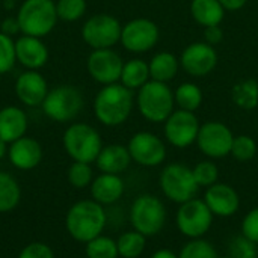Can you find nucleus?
Segmentation results:
<instances>
[{
	"mask_svg": "<svg viewBox=\"0 0 258 258\" xmlns=\"http://www.w3.org/2000/svg\"><path fill=\"white\" fill-rule=\"evenodd\" d=\"M107 222L106 212L97 201H80L76 203L67 213L65 225L73 239L79 242H91L101 236Z\"/></svg>",
	"mask_w": 258,
	"mask_h": 258,
	"instance_id": "2",
	"label": "nucleus"
},
{
	"mask_svg": "<svg viewBox=\"0 0 258 258\" xmlns=\"http://www.w3.org/2000/svg\"><path fill=\"white\" fill-rule=\"evenodd\" d=\"M18 32H21V30H20V24H18L17 18H6V20H3V23H2V33H5L8 36H12V35H15Z\"/></svg>",
	"mask_w": 258,
	"mask_h": 258,
	"instance_id": "42",
	"label": "nucleus"
},
{
	"mask_svg": "<svg viewBox=\"0 0 258 258\" xmlns=\"http://www.w3.org/2000/svg\"><path fill=\"white\" fill-rule=\"evenodd\" d=\"M18 258H54L51 249L41 242H35L27 245L26 248H23V251L20 252Z\"/></svg>",
	"mask_w": 258,
	"mask_h": 258,
	"instance_id": "40",
	"label": "nucleus"
},
{
	"mask_svg": "<svg viewBox=\"0 0 258 258\" xmlns=\"http://www.w3.org/2000/svg\"><path fill=\"white\" fill-rule=\"evenodd\" d=\"M216 248L206 239H190L178 252V258H218Z\"/></svg>",
	"mask_w": 258,
	"mask_h": 258,
	"instance_id": "32",
	"label": "nucleus"
},
{
	"mask_svg": "<svg viewBox=\"0 0 258 258\" xmlns=\"http://www.w3.org/2000/svg\"><path fill=\"white\" fill-rule=\"evenodd\" d=\"M41 106L50 119L68 122L80 113L83 107V97L77 88L65 85L48 91Z\"/></svg>",
	"mask_w": 258,
	"mask_h": 258,
	"instance_id": "9",
	"label": "nucleus"
},
{
	"mask_svg": "<svg viewBox=\"0 0 258 258\" xmlns=\"http://www.w3.org/2000/svg\"><path fill=\"white\" fill-rule=\"evenodd\" d=\"M6 153H8V147H6V142L0 139V159H3Z\"/></svg>",
	"mask_w": 258,
	"mask_h": 258,
	"instance_id": "45",
	"label": "nucleus"
},
{
	"mask_svg": "<svg viewBox=\"0 0 258 258\" xmlns=\"http://www.w3.org/2000/svg\"><path fill=\"white\" fill-rule=\"evenodd\" d=\"M218 258H233V257H230V255H224V257H218Z\"/></svg>",
	"mask_w": 258,
	"mask_h": 258,
	"instance_id": "46",
	"label": "nucleus"
},
{
	"mask_svg": "<svg viewBox=\"0 0 258 258\" xmlns=\"http://www.w3.org/2000/svg\"><path fill=\"white\" fill-rule=\"evenodd\" d=\"M130 222L138 233L145 237H154L166 224V207L156 195H139L132 204Z\"/></svg>",
	"mask_w": 258,
	"mask_h": 258,
	"instance_id": "6",
	"label": "nucleus"
},
{
	"mask_svg": "<svg viewBox=\"0 0 258 258\" xmlns=\"http://www.w3.org/2000/svg\"><path fill=\"white\" fill-rule=\"evenodd\" d=\"M119 257L122 258H138L142 255L147 246V237L136 230L122 233L116 240Z\"/></svg>",
	"mask_w": 258,
	"mask_h": 258,
	"instance_id": "30",
	"label": "nucleus"
},
{
	"mask_svg": "<svg viewBox=\"0 0 258 258\" xmlns=\"http://www.w3.org/2000/svg\"><path fill=\"white\" fill-rule=\"evenodd\" d=\"M192 171H194V177H195L200 187H210L212 184L218 183L219 169H218L216 163L212 159L198 162L192 168Z\"/></svg>",
	"mask_w": 258,
	"mask_h": 258,
	"instance_id": "34",
	"label": "nucleus"
},
{
	"mask_svg": "<svg viewBox=\"0 0 258 258\" xmlns=\"http://www.w3.org/2000/svg\"><path fill=\"white\" fill-rule=\"evenodd\" d=\"M86 255L88 258H118L116 242L106 236H98L86 243Z\"/></svg>",
	"mask_w": 258,
	"mask_h": 258,
	"instance_id": "31",
	"label": "nucleus"
},
{
	"mask_svg": "<svg viewBox=\"0 0 258 258\" xmlns=\"http://www.w3.org/2000/svg\"><path fill=\"white\" fill-rule=\"evenodd\" d=\"M219 3L227 12H237L246 6L248 0H219Z\"/></svg>",
	"mask_w": 258,
	"mask_h": 258,
	"instance_id": "43",
	"label": "nucleus"
},
{
	"mask_svg": "<svg viewBox=\"0 0 258 258\" xmlns=\"http://www.w3.org/2000/svg\"><path fill=\"white\" fill-rule=\"evenodd\" d=\"M15 42L11 36L0 32V74H6L15 65Z\"/></svg>",
	"mask_w": 258,
	"mask_h": 258,
	"instance_id": "38",
	"label": "nucleus"
},
{
	"mask_svg": "<svg viewBox=\"0 0 258 258\" xmlns=\"http://www.w3.org/2000/svg\"><path fill=\"white\" fill-rule=\"evenodd\" d=\"M63 147L74 162L92 163L97 160L103 148V141L100 133L92 125L76 122L65 130Z\"/></svg>",
	"mask_w": 258,
	"mask_h": 258,
	"instance_id": "7",
	"label": "nucleus"
},
{
	"mask_svg": "<svg viewBox=\"0 0 258 258\" xmlns=\"http://www.w3.org/2000/svg\"><path fill=\"white\" fill-rule=\"evenodd\" d=\"M201 122L195 112L175 109L163 122V135L169 145L175 148H189L197 142Z\"/></svg>",
	"mask_w": 258,
	"mask_h": 258,
	"instance_id": "13",
	"label": "nucleus"
},
{
	"mask_svg": "<svg viewBox=\"0 0 258 258\" xmlns=\"http://www.w3.org/2000/svg\"><path fill=\"white\" fill-rule=\"evenodd\" d=\"M258 151V145L255 139L249 135H239L234 136L231 154L239 162H249L255 157Z\"/></svg>",
	"mask_w": 258,
	"mask_h": 258,
	"instance_id": "33",
	"label": "nucleus"
},
{
	"mask_svg": "<svg viewBox=\"0 0 258 258\" xmlns=\"http://www.w3.org/2000/svg\"><path fill=\"white\" fill-rule=\"evenodd\" d=\"M190 15L203 27L219 26L225 18V9L219 0H190Z\"/></svg>",
	"mask_w": 258,
	"mask_h": 258,
	"instance_id": "25",
	"label": "nucleus"
},
{
	"mask_svg": "<svg viewBox=\"0 0 258 258\" xmlns=\"http://www.w3.org/2000/svg\"><path fill=\"white\" fill-rule=\"evenodd\" d=\"M95 163H97V168L103 174L119 175L130 166L132 156H130L127 147L119 145V144H110V145L101 148Z\"/></svg>",
	"mask_w": 258,
	"mask_h": 258,
	"instance_id": "22",
	"label": "nucleus"
},
{
	"mask_svg": "<svg viewBox=\"0 0 258 258\" xmlns=\"http://www.w3.org/2000/svg\"><path fill=\"white\" fill-rule=\"evenodd\" d=\"M17 60L29 70H38L48 60V48L41 38L24 35L15 41Z\"/></svg>",
	"mask_w": 258,
	"mask_h": 258,
	"instance_id": "19",
	"label": "nucleus"
},
{
	"mask_svg": "<svg viewBox=\"0 0 258 258\" xmlns=\"http://www.w3.org/2000/svg\"><path fill=\"white\" fill-rule=\"evenodd\" d=\"M242 234L258 245V207L245 215L242 221Z\"/></svg>",
	"mask_w": 258,
	"mask_h": 258,
	"instance_id": "39",
	"label": "nucleus"
},
{
	"mask_svg": "<svg viewBox=\"0 0 258 258\" xmlns=\"http://www.w3.org/2000/svg\"><path fill=\"white\" fill-rule=\"evenodd\" d=\"M234 141V133L222 121H207L201 124L197 147L209 159H224L231 154V147Z\"/></svg>",
	"mask_w": 258,
	"mask_h": 258,
	"instance_id": "11",
	"label": "nucleus"
},
{
	"mask_svg": "<svg viewBox=\"0 0 258 258\" xmlns=\"http://www.w3.org/2000/svg\"><path fill=\"white\" fill-rule=\"evenodd\" d=\"M150 258H178V255L175 252L169 251V249H159Z\"/></svg>",
	"mask_w": 258,
	"mask_h": 258,
	"instance_id": "44",
	"label": "nucleus"
},
{
	"mask_svg": "<svg viewBox=\"0 0 258 258\" xmlns=\"http://www.w3.org/2000/svg\"><path fill=\"white\" fill-rule=\"evenodd\" d=\"M122 24L116 17L109 14H97L85 21L82 27V38L94 50L112 48L119 42Z\"/></svg>",
	"mask_w": 258,
	"mask_h": 258,
	"instance_id": "12",
	"label": "nucleus"
},
{
	"mask_svg": "<svg viewBox=\"0 0 258 258\" xmlns=\"http://www.w3.org/2000/svg\"><path fill=\"white\" fill-rule=\"evenodd\" d=\"M159 186L162 194L175 204H183L197 198L200 190L192 168L178 162L169 163L162 169L159 175Z\"/></svg>",
	"mask_w": 258,
	"mask_h": 258,
	"instance_id": "5",
	"label": "nucleus"
},
{
	"mask_svg": "<svg viewBox=\"0 0 258 258\" xmlns=\"http://www.w3.org/2000/svg\"><path fill=\"white\" fill-rule=\"evenodd\" d=\"M133 106V91L118 82L106 85L98 91L94 100V113L103 125L116 127L130 118Z\"/></svg>",
	"mask_w": 258,
	"mask_h": 258,
	"instance_id": "1",
	"label": "nucleus"
},
{
	"mask_svg": "<svg viewBox=\"0 0 258 258\" xmlns=\"http://www.w3.org/2000/svg\"><path fill=\"white\" fill-rule=\"evenodd\" d=\"M86 67L89 76L95 82L106 86L119 82L124 60L112 48H98V50H92V53L88 57Z\"/></svg>",
	"mask_w": 258,
	"mask_h": 258,
	"instance_id": "16",
	"label": "nucleus"
},
{
	"mask_svg": "<svg viewBox=\"0 0 258 258\" xmlns=\"http://www.w3.org/2000/svg\"><path fill=\"white\" fill-rule=\"evenodd\" d=\"M213 218L215 216L204 200L194 198L180 204L175 215V224L178 231L187 239H201L212 228Z\"/></svg>",
	"mask_w": 258,
	"mask_h": 258,
	"instance_id": "8",
	"label": "nucleus"
},
{
	"mask_svg": "<svg viewBox=\"0 0 258 258\" xmlns=\"http://www.w3.org/2000/svg\"><path fill=\"white\" fill-rule=\"evenodd\" d=\"M174 100L177 109L197 112L204 101V92L197 83L183 82L174 89Z\"/></svg>",
	"mask_w": 258,
	"mask_h": 258,
	"instance_id": "28",
	"label": "nucleus"
},
{
	"mask_svg": "<svg viewBox=\"0 0 258 258\" xmlns=\"http://www.w3.org/2000/svg\"><path fill=\"white\" fill-rule=\"evenodd\" d=\"M124 181L116 174H103L98 175L91 183V195L94 201L101 206H109L116 203L124 194Z\"/></svg>",
	"mask_w": 258,
	"mask_h": 258,
	"instance_id": "21",
	"label": "nucleus"
},
{
	"mask_svg": "<svg viewBox=\"0 0 258 258\" xmlns=\"http://www.w3.org/2000/svg\"><path fill=\"white\" fill-rule=\"evenodd\" d=\"M228 255L233 258H258V245L240 233L230 240Z\"/></svg>",
	"mask_w": 258,
	"mask_h": 258,
	"instance_id": "35",
	"label": "nucleus"
},
{
	"mask_svg": "<svg viewBox=\"0 0 258 258\" xmlns=\"http://www.w3.org/2000/svg\"><path fill=\"white\" fill-rule=\"evenodd\" d=\"M159 39L160 29L157 23L150 18L139 17L122 24L119 42L127 51L142 54L153 50L157 45Z\"/></svg>",
	"mask_w": 258,
	"mask_h": 258,
	"instance_id": "10",
	"label": "nucleus"
},
{
	"mask_svg": "<svg viewBox=\"0 0 258 258\" xmlns=\"http://www.w3.org/2000/svg\"><path fill=\"white\" fill-rule=\"evenodd\" d=\"M6 2H15V0H6Z\"/></svg>",
	"mask_w": 258,
	"mask_h": 258,
	"instance_id": "47",
	"label": "nucleus"
},
{
	"mask_svg": "<svg viewBox=\"0 0 258 258\" xmlns=\"http://www.w3.org/2000/svg\"><path fill=\"white\" fill-rule=\"evenodd\" d=\"M15 94L26 106H39L48 94L47 80L36 70H29L18 76L15 82Z\"/></svg>",
	"mask_w": 258,
	"mask_h": 258,
	"instance_id": "18",
	"label": "nucleus"
},
{
	"mask_svg": "<svg viewBox=\"0 0 258 258\" xmlns=\"http://www.w3.org/2000/svg\"><path fill=\"white\" fill-rule=\"evenodd\" d=\"M92 168L89 163L74 162L68 169V181L76 189H83L92 183Z\"/></svg>",
	"mask_w": 258,
	"mask_h": 258,
	"instance_id": "37",
	"label": "nucleus"
},
{
	"mask_svg": "<svg viewBox=\"0 0 258 258\" xmlns=\"http://www.w3.org/2000/svg\"><path fill=\"white\" fill-rule=\"evenodd\" d=\"M0 2H2V0H0Z\"/></svg>",
	"mask_w": 258,
	"mask_h": 258,
	"instance_id": "48",
	"label": "nucleus"
},
{
	"mask_svg": "<svg viewBox=\"0 0 258 258\" xmlns=\"http://www.w3.org/2000/svg\"><path fill=\"white\" fill-rule=\"evenodd\" d=\"M231 100L236 107L251 112L258 107V82L255 79H242L231 88Z\"/></svg>",
	"mask_w": 258,
	"mask_h": 258,
	"instance_id": "27",
	"label": "nucleus"
},
{
	"mask_svg": "<svg viewBox=\"0 0 258 258\" xmlns=\"http://www.w3.org/2000/svg\"><path fill=\"white\" fill-rule=\"evenodd\" d=\"M27 130V116L26 113L15 107L6 106L0 109V139L6 144H12L17 139L23 138Z\"/></svg>",
	"mask_w": 258,
	"mask_h": 258,
	"instance_id": "23",
	"label": "nucleus"
},
{
	"mask_svg": "<svg viewBox=\"0 0 258 258\" xmlns=\"http://www.w3.org/2000/svg\"><path fill=\"white\" fill-rule=\"evenodd\" d=\"M150 80H151L150 65L147 60L135 57V59L124 62L121 79H119L121 85H124L125 88H128L132 91H138Z\"/></svg>",
	"mask_w": 258,
	"mask_h": 258,
	"instance_id": "26",
	"label": "nucleus"
},
{
	"mask_svg": "<svg viewBox=\"0 0 258 258\" xmlns=\"http://www.w3.org/2000/svg\"><path fill=\"white\" fill-rule=\"evenodd\" d=\"M204 203L213 213V216L230 218L239 212L240 197L237 190L227 183H215L207 187L204 194Z\"/></svg>",
	"mask_w": 258,
	"mask_h": 258,
	"instance_id": "17",
	"label": "nucleus"
},
{
	"mask_svg": "<svg viewBox=\"0 0 258 258\" xmlns=\"http://www.w3.org/2000/svg\"><path fill=\"white\" fill-rule=\"evenodd\" d=\"M17 20L24 35L36 38L45 36L57 23L56 3L53 0H24L17 14Z\"/></svg>",
	"mask_w": 258,
	"mask_h": 258,
	"instance_id": "4",
	"label": "nucleus"
},
{
	"mask_svg": "<svg viewBox=\"0 0 258 258\" xmlns=\"http://www.w3.org/2000/svg\"><path fill=\"white\" fill-rule=\"evenodd\" d=\"M181 70L190 77H207L215 71L219 62L216 48L206 41H195L186 45L178 56Z\"/></svg>",
	"mask_w": 258,
	"mask_h": 258,
	"instance_id": "14",
	"label": "nucleus"
},
{
	"mask_svg": "<svg viewBox=\"0 0 258 258\" xmlns=\"http://www.w3.org/2000/svg\"><path fill=\"white\" fill-rule=\"evenodd\" d=\"M132 160L145 168H156L166 159V145L163 139L151 132H138L128 141Z\"/></svg>",
	"mask_w": 258,
	"mask_h": 258,
	"instance_id": "15",
	"label": "nucleus"
},
{
	"mask_svg": "<svg viewBox=\"0 0 258 258\" xmlns=\"http://www.w3.org/2000/svg\"><path fill=\"white\" fill-rule=\"evenodd\" d=\"M9 160L11 163L23 171L33 169L39 165L42 159V148L38 141L32 138H20L11 144L9 148Z\"/></svg>",
	"mask_w": 258,
	"mask_h": 258,
	"instance_id": "20",
	"label": "nucleus"
},
{
	"mask_svg": "<svg viewBox=\"0 0 258 258\" xmlns=\"http://www.w3.org/2000/svg\"><path fill=\"white\" fill-rule=\"evenodd\" d=\"M136 104L139 113L148 122L163 124L175 110L174 91L169 83L150 80L138 89Z\"/></svg>",
	"mask_w": 258,
	"mask_h": 258,
	"instance_id": "3",
	"label": "nucleus"
},
{
	"mask_svg": "<svg viewBox=\"0 0 258 258\" xmlns=\"http://www.w3.org/2000/svg\"><path fill=\"white\" fill-rule=\"evenodd\" d=\"M150 65V76L151 80L156 82H163V83H169L172 82L178 71H180V59L178 56H175L172 51H157L148 62Z\"/></svg>",
	"mask_w": 258,
	"mask_h": 258,
	"instance_id": "24",
	"label": "nucleus"
},
{
	"mask_svg": "<svg viewBox=\"0 0 258 258\" xmlns=\"http://www.w3.org/2000/svg\"><path fill=\"white\" fill-rule=\"evenodd\" d=\"M21 198V189L14 177L6 172H0V213L15 209Z\"/></svg>",
	"mask_w": 258,
	"mask_h": 258,
	"instance_id": "29",
	"label": "nucleus"
},
{
	"mask_svg": "<svg viewBox=\"0 0 258 258\" xmlns=\"http://www.w3.org/2000/svg\"><path fill=\"white\" fill-rule=\"evenodd\" d=\"M57 18L63 21H77L86 12V0H59L56 3Z\"/></svg>",
	"mask_w": 258,
	"mask_h": 258,
	"instance_id": "36",
	"label": "nucleus"
},
{
	"mask_svg": "<svg viewBox=\"0 0 258 258\" xmlns=\"http://www.w3.org/2000/svg\"><path fill=\"white\" fill-rule=\"evenodd\" d=\"M204 41L213 47L219 45L224 41V29L221 27V24L204 27Z\"/></svg>",
	"mask_w": 258,
	"mask_h": 258,
	"instance_id": "41",
	"label": "nucleus"
}]
</instances>
